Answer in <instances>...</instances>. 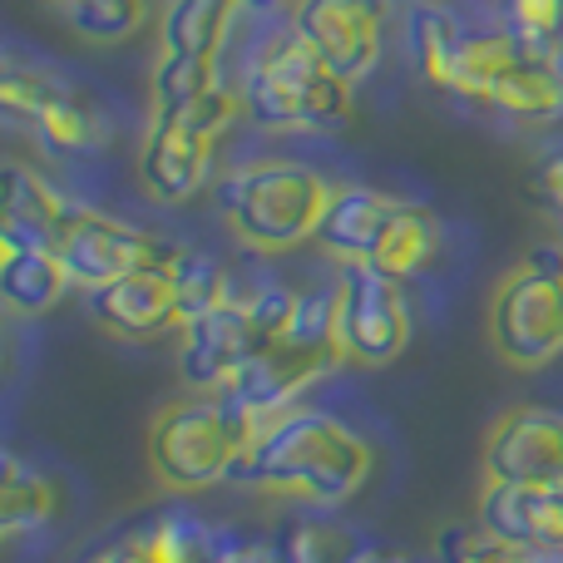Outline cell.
<instances>
[{
    "instance_id": "1",
    "label": "cell",
    "mask_w": 563,
    "mask_h": 563,
    "mask_svg": "<svg viewBox=\"0 0 563 563\" xmlns=\"http://www.w3.org/2000/svg\"><path fill=\"white\" fill-rule=\"evenodd\" d=\"M371 475V445L351 426L321 416V410H282L263 420L247 455L238 460L233 479L267 489V495L307 499V505L336 509L361 495Z\"/></svg>"
},
{
    "instance_id": "2",
    "label": "cell",
    "mask_w": 563,
    "mask_h": 563,
    "mask_svg": "<svg viewBox=\"0 0 563 563\" xmlns=\"http://www.w3.org/2000/svg\"><path fill=\"white\" fill-rule=\"evenodd\" d=\"M263 420H253L223 390H198L164 406L148 430V465L178 495H198L233 479L238 460L247 455Z\"/></svg>"
},
{
    "instance_id": "3",
    "label": "cell",
    "mask_w": 563,
    "mask_h": 563,
    "mask_svg": "<svg viewBox=\"0 0 563 563\" xmlns=\"http://www.w3.org/2000/svg\"><path fill=\"white\" fill-rule=\"evenodd\" d=\"M327 203L331 184L317 168L291 164V158H257L218 184V208L228 228L253 253H291L301 243H317Z\"/></svg>"
},
{
    "instance_id": "4",
    "label": "cell",
    "mask_w": 563,
    "mask_h": 563,
    "mask_svg": "<svg viewBox=\"0 0 563 563\" xmlns=\"http://www.w3.org/2000/svg\"><path fill=\"white\" fill-rule=\"evenodd\" d=\"M351 89L336 69L321 65V55L311 45H301L297 35H282L273 45H263V55L247 65L243 75V109L257 129H341L351 119Z\"/></svg>"
},
{
    "instance_id": "5",
    "label": "cell",
    "mask_w": 563,
    "mask_h": 563,
    "mask_svg": "<svg viewBox=\"0 0 563 563\" xmlns=\"http://www.w3.org/2000/svg\"><path fill=\"white\" fill-rule=\"evenodd\" d=\"M243 89H208L188 109H154V124L139 148V184L158 203H188L213 174V154L223 134L243 119Z\"/></svg>"
},
{
    "instance_id": "6",
    "label": "cell",
    "mask_w": 563,
    "mask_h": 563,
    "mask_svg": "<svg viewBox=\"0 0 563 563\" xmlns=\"http://www.w3.org/2000/svg\"><path fill=\"white\" fill-rule=\"evenodd\" d=\"M406 45L426 85L460 99H489L495 79L519 55V40L509 25H465L445 5H416L406 20Z\"/></svg>"
},
{
    "instance_id": "7",
    "label": "cell",
    "mask_w": 563,
    "mask_h": 563,
    "mask_svg": "<svg viewBox=\"0 0 563 563\" xmlns=\"http://www.w3.org/2000/svg\"><path fill=\"white\" fill-rule=\"evenodd\" d=\"M489 341L515 371H539L563 356V247L539 243L489 301Z\"/></svg>"
},
{
    "instance_id": "8",
    "label": "cell",
    "mask_w": 563,
    "mask_h": 563,
    "mask_svg": "<svg viewBox=\"0 0 563 563\" xmlns=\"http://www.w3.org/2000/svg\"><path fill=\"white\" fill-rule=\"evenodd\" d=\"M336 341L341 361L356 366H390L410 346V301L400 277L380 267H341L336 282Z\"/></svg>"
},
{
    "instance_id": "9",
    "label": "cell",
    "mask_w": 563,
    "mask_h": 563,
    "mask_svg": "<svg viewBox=\"0 0 563 563\" xmlns=\"http://www.w3.org/2000/svg\"><path fill=\"white\" fill-rule=\"evenodd\" d=\"M174 253L178 247L158 243L144 228L119 223V218L95 213V208H75V203H69L55 238V257L65 263L69 282L85 291H99L129 273H144V267H168Z\"/></svg>"
},
{
    "instance_id": "10",
    "label": "cell",
    "mask_w": 563,
    "mask_h": 563,
    "mask_svg": "<svg viewBox=\"0 0 563 563\" xmlns=\"http://www.w3.org/2000/svg\"><path fill=\"white\" fill-rule=\"evenodd\" d=\"M291 35L321 55L346 85H361L380 65L386 45V0H297Z\"/></svg>"
},
{
    "instance_id": "11",
    "label": "cell",
    "mask_w": 563,
    "mask_h": 563,
    "mask_svg": "<svg viewBox=\"0 0 563 563\" xmlns=\"http://www.w3.org/2000/svg\"><path fill=\"white\" fill-rule=\"evenodd\" d=\"M0 104L15 124H30L35 139L55 154H85V148L99 144L104 124H99V109L89 104L85 95L55 85L49 75H35V69L10 65L5 79H0Z\"/></svg>"
},
{
    "instance_id": "12",
    "label": "cell",
    "mask_w": 563,
    "mask_h": 563,
    "mask_svg": "<svg viewBox=\"0 0 563 563\" xmlns=\"http://www.w3.org/2000/svg\"><path fill=\"white\" fill-rule=\"evenodd\" d=\"M485 479L495 485H563V416L515 406L485 440Z\"/></svg>"
},
{
    "instance_id": "13",
    "label": "cell",
    "mask_w": 563,
    "mask_h": 563,
    "mask_svg": "<svg viewBox=\"0 0 563 563\" xmlns=\"http://www.w3.org/2000/svg\"><path fill=\"white\" fill-rule=\"evenodd\" d=\"M336 361H341V351H331V346H307V341L277 336L238 371L233 386H228L223 396L233 400V406H243L253 420H273L311 386V380L327 376Z\"/></svg>"
},
{
    "instance_id": "14",
    "label": "cell",
    "mask_w": 563,
    "mask_h": 563,
    "mask_svg": "<svg viewBox=\"0 0 563 563\" xmlns=\"http://www.w3.org/2000/svg\"><path fill=\"white\" fill-rule=\"evenodd\" d=\"M267 346V336L257 331L253 311L243 297L223 301L218 311L198 317L194 327H184V346H178V371L194 390H228L233 376Z\"/></svg>"
},
{
    "instance_id": "15",
    "label": "cell",
    "mask_w": 563,
    "mask_h": 563,
    "mask_svg": "<svg viewBox=\"0 0 563 563\" xmlns=\"http://www.w3.org/2000/svg\"><path fill=\"white\" fill-rule=\"evenodd\" d=\"M479 529L525 554H563V485H495L479 495Z\"/></svg>"
},
{
    "instance_id": "16",
    "label": "cell",
    "mask_w": 563,
    "mask_h": 563,
    "mask_svg": "<svg viewBox=\"0 0 563 563\" xmlns=\"http://www.w3.org/2000/svg\"><path fill=\"white\" fill-rule=\"evenodd\" d=\"M89 317L124 341H154L178 327V291L168 267H144L89 291Z\"/></svg>"
},
{
    "instance_id": "17",
    "label": "cell",
    "mask_w": 563,
    "mask_h": 563,
    "mask_svg": "<svg viewBox=\"0 0 563 563\" xmlns=\"http://www.w3.org/2000/svg\"><path fill=\"white\" fill-rule=\"evenodd\" d=\"M396 208H400L396 198L376 194V188H361V184L331 188L327 218H321V228H317V247L327 257H336L341 267L371 263L390 228V218H396Z\"/></svg>"
},
{
    "instance_id": "18",
    "label": "cell",
    "mask_w": 563,
    "mask_h": 563,
    "mask_svg": "<svg viewBox=\"0 0 563 563\" xmlns=\"http://www.w3.org/2000/svg\"><path fill=\"white\" fill-rule=\"evenodd\" d=\"M485 104L505 109L515 119H529V124H544V119L563 114V69L554 59V49H519L509 59V69L495 79Z\"/></svg>"
},
{
    "instance_id": "19",
    "label": "cell",
    "mask_w": 563,
    "mask_h": 563,
    "mask_svg": "<svg viewBox=\"0 0 563 563\" xmlns=\"http://www.w3.org/2000/svg\"><path fill=\"white\" fill-rule=\"evenodd\" d=\"M65 213H69V203L40 174H30L25 164L5 168V218H0V243L49 247V253H55V238H59Z\"/></svg>"
},
{
    "instance_id": "20",
    "label": "cell",
    "mask_w": 563,
    "mask_h": 563,
    "mask_svg": "<svg viewBox=\"0 0 563 563\" xmlns=\"http://www.w3.org/2000/svg\"><path fill=\"white\" fill-rule=\"evenodd\" d=\"M238 15H243V0H168L158 15V45L164 55L218 59Z\"/></svg>"
},
{
    "instance_id": "21",
    "label": "cell",
    "mask_w": 563,
    "mask_h": 563,
    "mask_svg": "<svg viewBox=\"0 0 563 563\" xmlns=\"http://www.w3.org/2000/svg\"><path fill=\"white\" fill-rule=\"evenodd\" d=\"M75 287L49 247H20V243H0V297L10 311L20 317H40L49 311L65 291Z\"/></svg>"
},
{
    "instance_id": "22",
    "label": "cell",
    "mask_w": 563,
    "mask_h": 563,
    "mask_svg": "<svg viewBox=\"0 0 563 563\" xmlns=\"http://www.w3.org/2000/svg\"><path fill=\"white\" fill-rule=\"evenodd\" d=\"M440 253V223H435V213H426V208H416V203H400L396 208V218H390V228H386V238H380V247H376V257H371L366 267H380V273H390V277H416V273H426V263Z\"/></svg>"
},
{
    "instance_id": "23",
    "label": "cell",
    "mask_w": 563,
    "mask_h": 563,
    "mask_svg": "<svg viewBox=\"0 0 563 563\" xmlns=\"http://www.w3.org/2000/svg\"><path fill=\"white\" fill-rule=\"evenodd\" d=\"M168 277H174V291H178V331L194 327V321L208 317V311H218L223 301H233L228 273L208 253H188V247H178L174 263H168Z\"/></svg>"
},
{
    "instance_id": "24",
    "label": "cell",
    "mask_w": 563,
    "mask_h": 563,
    "mask_svg": "<svg viewBox=\"0 0 563 563\" xmlns=\"http://www.w3.org/2000/svg\"><path fill=\"white\" fill-rule=\"evenodd\" d=\"M49 515H55V495H49L45 475L25 470L20 460H10L5 485H0V529L15 539V534H25V529H40Z\"/></svg>"
},
{
    "instance_id": "25",
    "label": "cell",
    "mask_w": 563,
    "mask_h": 563,
    "mask_svg": "<svg viewBox=\"0 0 563 563\" xmlns=\"http://www.w3.org/2000/svg\"><path fill=\"white\" fill-rule=\"evenodd\" d=\"M65 20L79 40L119 45L148 20V0H65Z\"/></svg>"
},
{
    "instance_id": "26",
    "label": "cell",
    "mask_w": 563,
    "mask_h": 563,
    "mask_svg": "<svg viewBox=\"0 0 563 563\" xmlns=\"http://www.w3.org/2000/svg\"><path fill=\"white\" fill-rule=\"evenodd\" d=\"M218 59H188V55H164L154 69V109H188L218 89Z\"/></svg>"
},
{
    "instance_id": "27",
    "label": "cell",
    "mask_w": 563,
    "mask_h": 563,
    "mask_svg": "<svg viewBox=\"0 0 563 563\" xmlns=\"http://www.w3.org/2000/svg\"><path fill=\"white\" fill-rule=\"evenodd\" d=\"M505 25L519 45L554 49L563 35V0H505Z\"/></svg>"
},
{
    "instance_id": "28",
    "label": "cell",
    "mask_w": 563,
    "mask_h": 563,
    "mask_svg": "<svg viewBox=\"0 0 563 563\" xmlns=\"http://www.w3.org/2000/svg\"><path fill=\"white\" fill-rule=\"evenodd\" d=\"M445 563H544L539 554H525V549L505 544V539L485 534V529H455L445 544Z\"/></svg>"
},
{
    "instance_id": "29",
    "label": "cell",
    "mask_w": 563,
    "mask_h": 563,
    "mask_svg": "<svg viewBox=\"0 0 563 563\" xmlns=\"http://www.w3.org/2000/svg\"><path fill=\"white\" fill-rule=\"evenodd\" d=\"M539 188H544V203L559 213V223H563V154L559 158H549L544 168H539Z\"/></svg>"
},
{
    "instance_id": "30",
    "label": "cell",
    "mask_w": 563,
    "mask_h": 563,
    "mask_svg": "<svg viewBox=\"0 0 563 563\" xmlns=\"http://www.w3.org/2000/svg\"><path fill=\"white\" fill-rule=\"evenodd\" d=\"M297 0H243L247 15H277V10H291Z\"/></svg>"
},
{
    "instance_id": "31",
    "label": "cell",
    "mask_w": 563,
    "mask_h": 563,
    "mask_svg": "<svg viewBox=\"0 0 563 563\" xmlns=\"http://www.w3.org/2000/svg\"><path fill=\"white\" fill-rule=\"evenodd\" d=\"M59 5H65V0H59Z\"/></svg>"
}]
</instances>
